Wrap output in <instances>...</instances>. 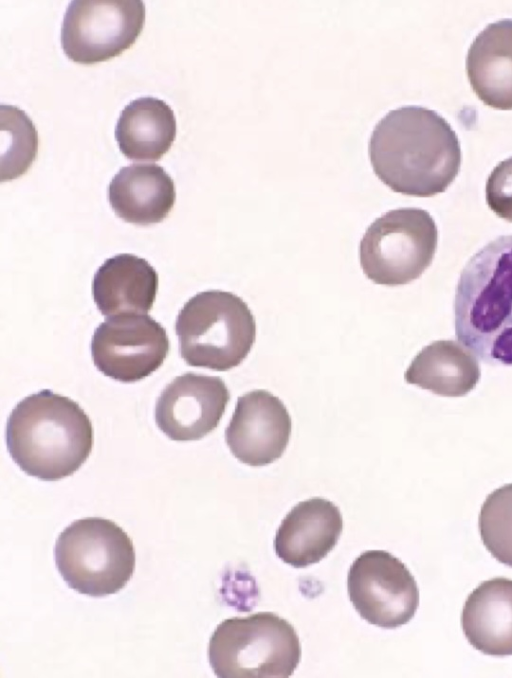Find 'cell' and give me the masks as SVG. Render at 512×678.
<instances>
[{"mask_svg": "<svg viewBox=\"0 0 512 678\" xmlns=\"http://www.w3.org/2000/svg\"><path fill=\"white\" fill-rule=\"evenodd\" d=\"M376 176L391 190L432 197L444 192L461 166V147L450 124L421 106L389 111L375 126L368 145Z\"/></svg>", "mask_w": 512, "mask_h": 678, "instance_id": "obj_1", "label": "cell"}, {"mask_svg": "<svg viewBox=\"0 0 512 678\" xmlns=\"http://www.w3.org/2000/svg\"><path fill=\"white\" fill-rule=\"evenodd\" d=\"M10 456L26 474L56 481L76 472L93 447V428L78 403L51 390L21 400L6 428Z\"/></svg>", "mask_w": 512, "mask_h": 678, "instance_id": "obj_2", "label": "cell"}, {"mask_svg": "<svg viewBox=\"0 0 512 678\" xmlns=\"http://www.w3.org/2000/svg\"><path fill=\"white\" fill-rule=\"evenodd\" d=\"M458 340L483 362L512 366V235L478 250L461 272L454 300Z\"/></svg>", "mask_w": 512, "mask_h": 678, "instance_id": "obj_3", "label": "cell"}, {"mask_svg": "<svg viewBox=\"0 0 512 678\" xmlns=\"http://www.w3.org/2000/svg\"><path fill=\"white\" fill-rule=\"evenodd\" d=\"M175 330L185 362L214 371L241 364L256 339L255 318L246 302L221 290L190 298L178 313Z\"/></svg>", "mask_w": 512, "mask_h": 678, "instance_id": "obj_4", "label": "cell"}, {"mask_svg": "<svg viewBox=\"0 0 512 678\" xmlns=\"http://www.w3.org/2000/svg\"><path fill=\"white\" fill-rule=\"evenodd\" d=\"M208 658L220 678H287L300 662L301 646L288 621L257 612L221 622L210 638Z\"/></svg>", "mask_w": 512, "mask_h": 678, "instance_id": "obj_5", "label": "cell"}, {"mask_svg": "<svg viewBox=\"0 0 512 678\" xmlns=\"http://www.w3.org/2000/svg\"><path fill=\"white\" fill-rule=\"evenodd\" d=\"M57 569L80 594L104 597L120 591L135 569L132 540L115 522L100 517L74 521L58 536Z\"/></svg>", "mask_w": 512, "mask_h": 678, "instance_id": "obj_6", "label": "cell"}, {"mask_svg": "<svg viewBox=\"0 0 512 678\" xmlns=\"http://www.w3.org/2000/svg\"><path fill=\"white\" fill-rule=\"evenodd\" d=\"M437 242L436 223L426 210L394 209L367 228L360 242V265L376 284H408L430 266Z\"/></svg>", "mask_w": 512, "mask_h": 678, "instance_id": "obj_7", "label": "cell"}, {"mask_svg": "<svg viewBox=\"0 0 512 678\" xmlns=\"http://www.w3.org/2000/svg\"><path fill=\"white\" fill-rule=\"evenodd\" d=\"M141 0H74L61 27V45L77 63L109 60L129 49L143 30Z\"/></svg>", "mask_w": 512, "mask_h": 678, "instance_id": "obj_8", "label": "cell"}, {"mask_svg": "<svg viewBox=\"0 0 512 678\" xmlns=\"http://www.w3.org/2000/svg\"><path fill=\"white\" fill-rule=\"evenodd\" d=\"M347 586L359 615L384 629L407 624L419 606L414 576L401 560L384 550L360 554L350 566Z\"/></svg>", "mask_w": 512, "mask_h": 678, "instance_id": "obj_9", "label": "cell"}, {"mask_svg": "<svg viewBox=\"0 0 512 678\" xmlns=\"http://www.w3.org/2000/svg\"><path fill=\"white\" fill-rule=\"evenodd\" d=\"M170 348L166 330L145 314H122L102 322L91 341L97 369L114 380L132 383L156 371Z\"/></svg>", "mask_w": 512, "mask_h": 678, "instance_id": "obj_10", "label": "cell"}, {"mask_svg": "<svg viewBox=\"0 0 512 678\" xmlns=\"http://www.w3.org/2000/svg\"><path fill=\"white\" fill-rule=\"evenodd\" d=\"M229 399L220 377L187 372L174 378L157 399L156 424L172 440H199L218 426Z\"/></svg>", "mask_w": 512, "mask_h": 678, "instance_id": "obj_11", "label": "cell"}, {"mask_svg": "<svg viewBox=\"0 0 512 678\" xmlns=\"http://www.w3.org/2000/svg\"><path fill=\"white\" fill-rule=\"evenodd\" d=\"M291 429V417L283 402L266 390H254L238 398L225 440L240 462L260 467L282 456Z\"/></svg>", "mask_w": 512, "mask_h": 678, "instance_id": "obj_12", "label": "cell"}, {"mask_svg": "<svg viewBox=\"0 0 512 678\" xmlns=\"http://www.w3.org/2000/svg\"><path fill=\"white\" fill-rule=\"evenodd\" d=\"M343 529L338 507L314 497L295 505L282 520L274 539L276 555L286 564L305 568L335 547Z\"/></svg>", "mask_w": 512, "mask_h": 678, "instance_id": "obj_13", "label": "cell"}, {"mask_svg": "<svg viewBox=\"0 0 512 678\" xmlns=\"http://www.w3.org/2000/svg\"><path fill=\"white\" fill-rule=\"evenodd\" d=\"M158 288L155 269L143 258L118 254L96 271L92 294L105 316L145 314L153 306Z\"/></svg>", "mask_w": 512, "mask_h": 678, "instance_id": "obj_14", "label": "cell"}, {"mask_svg": "<svg viewBox=\"0 0 512 678\" xmlns=\"http://www.w3.org/2000/svg\"><path fill=\"white\" fill-rule=\"evenodd\" d=\"M466 72L485 105L512 110V19L491 23L476 36L467 53Z\"/></svg>", "mask_w": 512, "mask_h": 678, "instance_id": "obj_15", "label": "cell"}, {"mask_svg": "<svg viewBox=\"0 0 512 678\" xmlns=\"http://www.w3.org/2000/svg\"><path fill=\"white\" fill-rule=\"evenodd\" d=\"M176 198L174 182L156 164H132L120 169L108 187V199L115 214L136 225L163 221Z\"/></svg>", "mask_w": 512, "mask_h": 678, "instance_id": "obj_16", "label": "cell"}, {"mask_svg": "<svg viewBox=\"0 0 512 678\" xmlns=\"http://www.w3.org/2000/svg\"><path fill=\"white\" fill-rule=\"evenodd\" d=\"M461 625L468 642L491 656L512 655V580L482 582L467 597Z\"/></svg>", "mask_w": 512, "mask_h": 678, "instance_id": "obj_17", "label": "cell"}, {"mask_svg": "<svg viewBox=\"0 0 512 678\" xmlns=\"http://www.w3.org/2000/svg\"><path fill=\"white\" fill-rule=\"evenodd\" d=\"M176 136L171 107L155 97H141L124 107L115 128V139L125 157L134 161H157Z\"/></svg>", "mask_w": 512, "mask_h": 678, "instance_id": "obj_18", "label": "cell"}, {"mask_svg": "<svg viewBox=\"0 0 512 678\" xmlns=\"http://www.w3.org/2000/svg\"><path fill=\"white\" fill-rule=\"evenodd\" d=\"M405 380L434 394L460 397L480 379L477 359L453 340H438L425 346L412 360Z\"/></svg>", "mask_w": 512, "mask_h": 678, "instance_id": "obj_19", "label": "cell"}, {"mask_svg": "<svg viewBox=\"0 0 512 678\" xmlns=\"http://www.w3.org/2000/svg\"><path fill=\"white\" fill-rule=\"evenodd\" d=\"M1 181L24 174L36 158L38 134L24 111L1 105Z\"/></svg>", "mask_w": 512, "mask_h": 678, "instance_id": "obj_20", "label": "cell"}, {"mask_svg": "<svg viewBox=\"0 0 512 678\" xmlns=\"http://www.w3.org/2000/svg\"><path fill=\"white\" fill-rule=\"evenodd\" d=\"M478 525L486 549L496 560L512 567V483L486 497Z\"/></svg>", "mask_w": 512, "mask_h": 678, "instance_id": "obj_21", "label": "cell"}, {"mask_svg": "<svg viewBox=\"0 0 512 678\" xmlns=\"http://www.w3.org/2000/svg\"><path fill=\"white\" fill-rule=\"evenodd\" d=\"M486 202L500 218L512 222V157L501 161L486 181Z\"/></svg>", "mask_w": 512, "mask_h": 678, "instance_id": "obj_22", "label": "cell"}]
</instances>
